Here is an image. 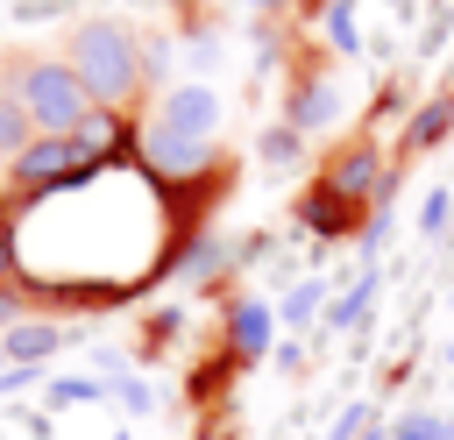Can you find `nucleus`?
Returning a JSON list of instances; mask_svg holds the SVG:
<instances>
[{"label":"nucleus","mask_w":454,"mask_h":440,"mask_svg":"<svg viewBox=\"0 0 454 440\" xmlns=\"http://www.w3.org/2000/svg\"><path fill=\"white\" fill-rule=\"evenodd\" d=\"M0 355H7V348H0Z\"/></svg>","instance_id":"obj_19"},{"label":"nucleus","mask_w":454,"mask_h":440,"mask_svg":"<svg viewBox=\"0 0 454 440\" xmlns=\"http://www.w3.org/2000/svg\"><path fill=\"white\" fill-rule=\"evenodd\" d=\"M28 135H35V121H28V106L21 99H0V149H28Z\"/></svg>","instance_id":"obj_11"},{"label":"nucleus","mask_w":454,"mask_h":440,"mask_svg":"<svg viewBox=\"0 0 454 440\" xmlns=\"http://www.w3.org/2000/svg\"><path fill=\"white\" fill-rule=\"evenodd\" d=\"M14 99L28 106L35 135H78L92 121V92H85V78L71 64H28L21 85H14Z\"/></svg>","instance_id":"obj_2"},{"label":"nucleus","mask_w":454,"mask_h":440,"mask_svg":"<svg viewBox=\"0 0 454 440\" xmlns=\"http://www.w3.org/2000/svg\"><path fill=\"white\" fill-rule=\"evenodd\" d=\"M78 78H85V92L99 99V106H121L135 85H142V50H135V35L121 28V21H85L78 35H71V57H64Z\"/></svg>","instance_id":"obj_1"},{"label":"nucleus","mask_w":454,"mask_h":440,"mask_svg":"<svg viewBox=\"0 0 454 440\" xmlns=\"http://www.w3.org/2000/svg\"><path fill=\"white\" fill-rule=\"evenodd\" d=\"M447 121H454V92H440V99H426V106L411 114V149H433V142L447 135Z\"/></svg>","instance_id":"obj_8"},{"label":"nucleus","mask_w":454,"mask_h":440,"mask_svg":"<svg viewBox=\"0 0 454 440\" xmlns=\"http://www.w3.org/2000/svg\"><path fill=\"white\" fill-rule=\"evenodd\" d=\"M319 121H333V85H305L291 99V128H319Z\"/></svg>","instance_id":"obj_10"},{"label":"nucleus","mask_w":454,"mask_h":440,"mask_svg":"<svg viewBox=\"0 0 454 440\" xmlns=\"http://www.w3.org/2000/svg\"><path fill=\"white\" fill-rule=\"evenodd\" d=\"M369 440H376V433H369Z\"/></svg>","instance_id":"obj_18"},{"label":"nucleus","mask_w":454,"mask_h":440,"mask_svg":"<svg viewBox=\"0 0 454 440\" xmlns=\"http://www.w3.org/2000/svg\"><path fill=\"white\" fill-rule=\"evenodd\" d=\"M312 305H319V284H298V291L284 298V319H312Z\"/></svg>","instance_id":"obj_14"},{"label":"nucleus","mask_w":454,"mask_h":440,"mask_svg":"<svg viewBox=\"0 0 454 440\" xmlns=\"http://www.w3.org/2000/svg\"><path fill=\"white\" fill-rule=\"evenodd\" d=\"M362 419H369V405H348V412L333 419V440H355V433H362Z\"/></svg>","instance_id":"obj_16"},{"label":"nucleus","mask_w":454,"mask_h":440,"mask_svg":"<svg viewBox=\"0 0 454 440\" xmlns=\"http://www.w3.org/2000/svg\"><path fill=\"white\" fill-rule=\"evenodd\" d=\"M369 298H376V277H362V284H355V291H348V298L333 305V326H348V319H362V305H369Z\"/></svg>","instance_id":"obj_12"},{"label":"nucleus","mask_w":454,"mask_h":440,"mask_svg":"<svg viewBox=\"0 0 454 440\" xmlns=\"http://www.w3.org/2000/svg\"><path fill=\"white\" fill-rule=\"evenodd\" d=\"M397 440H454V426L426 412V419H404V433H397Z\"/></svg>","instance_id":"obj_13"},{"label":"nucleus","mask_w":454,"mask_h":440,"mask_svg":"<svg viewBox=\"0 0 454 440\" xmlns=\"http://www.w3.org/2000/svg\"><path fill=\"white\" fill-rule=\"evenodd\" d=\"M298 213H305V227H319V234H340V227L355 220V206H348L340 192H326V185H319V192H312V199H305Z\"/></svg>","instance_id":"obj_7"},{"label":"nucleus","mask_w":454,"mask_h":440,"mask_svg":"<svg viewBox=\"0 0 454 440\" xmlns=\"http://www.w3.org/2000/svg\"><path fill=\"white\" fill-rule=\"evenodd\" d=\"M376 177H383V156H376L369 142H348V149H340V156L326 163V192H340L348 206H355L362 192H383Z\"/></svg>","instance_id":"obj_4"},{"label":"nucleus","mask_w":454,"mask_h":440,"mask_svg":"<svg viewBox=\"0 0 454 440\" xmlns=\"http://www.w3.org/2000/svg\"><path fill=\"white\" fill-rule=\"evenodd\" d=\"M248 7H277V0H248Z\"/></svg>","instance_id":"obj_17"},{"label":"nucleus","mask_w":454,"mask_h":440,"mask_svg":"<svg viewBox=\"0 0 454 440\" xmlns=\"http://www.w3.org/2000/svg\"><path fill=\"white\" fill-rule=\"evenodd\" d=\"M142 149H149V163H156V170H177V177L206 163V142H177V135H163V128H149V135H142Z\"/></svg>","instance_id":"obj_6"},{"label":"nucleus","mask_w":454,"mask_h":440,"mask_svg":"<svg viewBox=\"0 0 454 440\" xmlns=\"http://www.w3.org/2000/svg\"><path fill=\"white\" fill-rule=\"evenodd\" d=\"M0 348L14 355V369H35V362H43L50 348H57V326H14V334H7Z\"/></svg>","instance_id":"obj_9"},{"label":"nucleus","mask_w":454,"mask_h":440,"mask_svg":"<svg viewBox=\"0 0 454 440\" xmlns=\"http://www.w3.org/2000/svg\"><path fill=\"white\" fill-rule=\"evenodd\" d=\"M227 341H234V355H241V362H255V355L270 348V312H262L255 298H241V305L227 312Z\"/></svg>","instance_id":"obj_5"},{"label":"nucleus","mask_w":454,"mask_h":440,"mask_svg":"<svg viewBox=\"0 0 454 440\" xmlns=\"http://www.w3.org/2000/svg\"><path fill=\"white\" fill-rule=\"evenodd\" d=\"M156 128L177 135V142H213V128H220V99H213L206 85H177V92L163 99Z\"/></svg>","instance_id":"obj_3"},{"label":"nucleus","mask_w":454,"mask_h":440,"mask_svg":"<svg viewBox=\"0 0 454 440\" xmlns=\"http://www.w3.org/2000/svg\"><path fill=\"white\" fill-rule=\"evenodd\" d=\"M50 397H57V405H78V397H99V383H85V376H64V383H50Z\"/></svg>","instance_id":"obj_15"}]
</instances>
